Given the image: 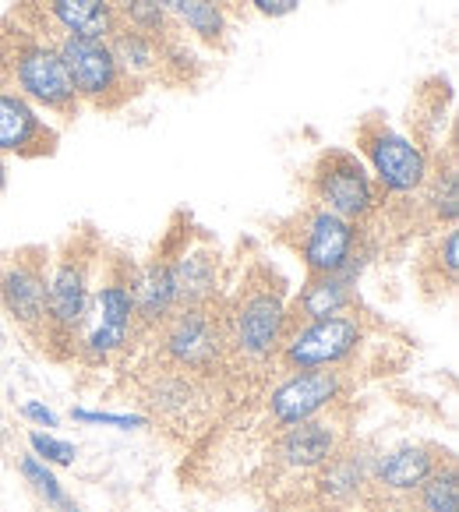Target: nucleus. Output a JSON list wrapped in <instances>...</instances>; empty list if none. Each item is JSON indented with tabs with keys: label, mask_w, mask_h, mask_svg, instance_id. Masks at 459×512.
I'll use <instances>...</instances> for the list:
<instances>
[{
	"label": "nucleus",
	"mask_w": 459,
	"mask_h": 512,
	"mask_svg": "<svg viewBox=\"0 0 459 512\" xmlns=\"http://www.w3.org/2000/svg\"><path fill=\"white\" fill-rule=\"evenodd\" d=\"M99 255H103L99 237L92 230H78L68 237L53 265L50 287H46V322L39 336V350L53 361H71L78 354L85 318L92 308V269Z\"/></svg>",
	"instance_id": "obj_1"
},
{
	"label": "nucleus",
	"mask_w": 459,
	"mask_h": 512,
	"mask_svg": "<svg viewBox=\"0 0 459 512\" xmlns=\"http://www.w3.org/2000/svg\"><path fill=\"white\" fill-rule=\"evenodd\" d=\"M223 311L234 361H276L286 329V279L269 262H255L244 272L237 294L223 301Z\"/></svg>",
	"instance_id": "obj_2"
},
{
	"label": "nucleus",
	"mask_w": 459,
	"mask_h": 512,
	"mask_svg": "<svg viewBox=\"0 0 459 512\" xmlns=\"http://www.w3.org/2000/svg\"><path fill=\"white\" fill-rule=\"evenodd\" d=\"M0 89L22 92L29 103L46 106L64 121H75L82 110L53 43L25 25H0Z\"/></svg>",
	"instance_id": "obj_3"
},
{
	"label": "nucleus",
	"mask_w": 459,
	"mask_h": 512,
	"mask_svg": "<svg viewBox=\"0 0 459 512\" xmlns=\"http://www.w3.org/2000/svg\"><path fill=\"white\" fill-rule=\"evenodd\" d=\"M159 354L163 361L191 371L202 382L234 368L230 354V332H226L223 297L195 308H174L170 318L159 325Z\"/></svg>",
	"instance_id": "obj_4"
},
{
	"label": "nucleus",
	"mask_w": 459,
	"mask_h": 512,
	"mask_svg": "<svg viewBox=\"0 0 459 512\" xmlns=\"http://www.w3.org/2000/svg\"><path fill=\"white\" fill-rule=\"evenodd\" d=\"M279 241L301 258L308 276H325V272L347 269L350 262H368L371 258V248L364 244V230L318 209V205L286 219L283 230H279Z\"/></svg>",
	"instance_id": "obj_5"
},
{
	"label": "nucleus",
	"mask_w": 459,
	"mask_h": 512,
	"mask_svg": "<svg viewBox=\"0 0 459 512\" xmlns=\"http://www.w3.org/2000/svg\"><path fill=\"white\" fill-rule=\"evenodd\" d=\"M53 50L61 57L64 71L71 78V89L82 103L96 106V110H121L124 103L138 96L142 85L117 64L110 43L92 36H71L61 32L53 39Z\"/></svg>",
	"instance_id": "obj_6"
},
{
	"label": "nucleus",
	"mask_w": 459,
	"mask_h": 512,
	"mask_svg": "<svg viewBox=\"0 0 459 512\" xmlns=\"http://www.w3.org/2000/svg\"><path fill=\"white\" fill-rule=\"evenodd\" d=\"M311 198L318 209L361 226L382 209L385 191L350 149H325L311 170Z\"/></svg>",
	"instance_id": "obj_7"
},
{
	"label": "nucleus",
	"mask_w": 459,
	"mask_h": 512,
	"mask_svg": "<svg viewBox=\"0 0 459 512\" xmlns=\"http://www.w3.org/2000/svg\"><path fill=\"white\" fill-rule=\"evenodd\" d=\"M135 336V265L113 258L103 287L96 294V325L82 336L78 354L85 364H106Z\"/></svg>",
	"instance_id": "obj_8"
},
{
	"label": "nucleus",
	"mask_w": 459,
	"mask_h": 512,
	"mask_svg": "<svg viewBox=\"0 0 459 512\" xmlns=\"http://www.w3.org/2000/svg\"><path fill=\"white\" fill-rule=\"evenodd\" d=\"M357 149L364 152V159L375 170V184L385 191V195H414V191L424 188L428 181V156L421 152V145H414L410 138H403L396 128L378 117V113H368L361 124H357Z\"/></svg>",
	"instance_id": "obj_9"
},
{
	"label": "nucleus",
	"mask_w": 459,
	"mask_h": 512,
	"mask_svg": "<svg viewBox=\"0 0 459 512\" xmlns=\"http://www.w3.org/2000/svg\"><path fill=\"white\" fill-rule=\"evenodd\" d=\"M364 325L354 311L343 315L315 318L286 332L276 350V364L283 371H308V368H339L343 361L361 350Z\"/></svg>",
	"instance_id": "obj_10"
},
{
	"label": "nucleus",
	"mask_w": 459,
	"mask_h": 512,
	"mask_svg": "<svg viewBox=\"0 0 459 512\" xmlns=\"http://www.w3.org/2000/svg\"><path fill=\"white\" fill-rule=\"evenodd\" d=\"M46 287H50V251L25 244L0 255V308L22 332L39 343L46 322Z\"/></svg>",
	"instance_id": "obj_11"
},
{
	"label": "nucleus",
	"mask_w": 459,
	"mask_h": 512,
	"mask_svg": "<svg viewBox=\"0 0 459 512\" xmlns=\"http://www.w3.org/2000/svg\"><path fill=\"white\" fill-rule=\"evenodd\" d=\"M347 392V378L339 368L286 371V378L269 392V417L279 431L318 417L325 407Z\"/></svg>",
	"instance_id": "obj_12"
},
{
	"label": "nucleus",
	"mask_w": 459,
	"mask_h": 512,
	"mask_svg": "<svg viewBox=\"0 0 459 512\" xmlns=\"http://www.w3.org/2000/svg\"><path fill=\"white\" fill-rule=\"evenodd\" d=\"M361 262H350L347 269L339 272H325V276H308L304 279L301 294L286 304V332H294L297 325L315 322V318H329V315H343V311H354L357 304V279H361Z\"/></svg>",
	"instance_id": "obj_13"
},
{
	"label": "nucleus",
	"mask_w": 459,
	"mask_h": 512,
	"mask_svg": "<svg viewBox=\"0 0 459 512\" xmlns=\"http://www.w3.org/2000/svg\"><path fill=\"white\" fill-rule=\"evenodd\" d=\"M219 283H223L219 251L209 248V244H191V230H177V241H174L177 308H195V304L219 301Z\"/></svg>",
	"instance_id": "obj_14"
},
{
	"label": "nucleus",
	"mask_w": 459,
	"mask_h": 512,
	"mask_svg": "<svg viewBox=\"0 0 459 512\" xmlns=\"http://www.w3.org/2000/svg\"><path fill=\"white\" fill-rule=\"evenodd\" d=\"M0 152L22 159H43L57 152V131L15 89H0Z\"/></svg>",
	"instance_id": "obj_15"
},
{
	"label": "nucleus",
	"mask_w": 459,
	"mask_h": 512,
	"mask_svg": "<svg viewBox=\"0 0 459 512\" xmlns=\"http://www.w3.org/2000/svg\"><path fill=\"white\" fill-rule=\"evenodd\" d=\"M445 452L438 445H403V449H392L389 456L371 467V484L382 491H417L438 467H442ZM452 460V456H449Z\"/></svg>",
	"instance_id": "obj_16"
},
{
	"label": "nucleus",
	"mask_w": 459,
	"mask_h": 512,
	"mask_svg": "<svg viewBox=\"0 0 459 512\" xmlns=\"http://www.w3.org/2000/svg\"><path fill=\"white\" fill-rule=\"evenodd\" d=\"M339 452V431L322 417H311L294 428H283L276 438V456L290 470H318Z\"/></svg>",
	"instance_id": "obj_17"
},
{
	"label": "nucleus",
	"mask_w": 459,
	"mask_h": 512,
	"mask_svg": "<svg viewBox=\"0 0 459 512\" xmlns=\"http://www.w3.org/2000/svg\"><path fill=\"white\" fill-rule=\"evenodd\" d=\"M198 396H202V378L170 361H163V371L145 382V403L166 421H188L198 410Z\"/></svg>",
	"instance_id": "obj_18"
},
{
	"label": "nucleus",
	"mask_w": 459,
	"mask_h": 512,
	"mask_svg": "<svg viewBox=\"0 0 459 512\" xmlns=\"http://www.w3.org/2000/svg\"><path fill=\"white\" fill-rule=\"evenodd\" d=\"M39 8L50 15V22L71 36L110 39L121 29V15L113 0H39Z\"/></svg>",
	"instance_id": "obj_19"
},
{
	"label": "nucleus",
	"mask_w": 459,
	"mask_h": 512,
	"mask_svg": "<svg viewBox=\"0 0 459 512\" xmlns=\"http://www.w3.org/2000/svg\"><path fill=\"white\" fill-rule=\"evenodd\" d=\"M110 50L113 57H117V64H121L124 71H128L131 78H135L138 85H145L149 78H159L166 71L163 64V43H156L152 36H145V32L131 29V25L121 22V29L113 32L110 39Z\"/></svg>",
	"instance_id": "obj_20"
},
{
	"label": "nucleus",
	"mask_w": 459,
	"mask_h": 512,
	"mask_svg": "<svg viewBox=\"0 0 459 512\" xmlns=\"http://www.w3.org/2000/svg\"><path fill=\"white\" fill-rule=\"evenodd\" d=\"M424 205L431 212V223L456 226L459 216V174H456V149H445V159H438L435 170H428L424 181Z\"/></svg>",
	"instance_id": "obj_21"
},
{
	"label": "nucleus",
	"mask_w": 459,
	"mask_h": 512,
	"mask_svg": "<svg viewBox=\"0 0 459 512\" xmlns=\"http://www.w3.org/2000/svg\"><path fill=\"white\" fill-rule=\"evenodd\" d=\"M159 4L177 25L191 29L202 43L216 46V50L226 46V15L219 8V0H159Z\"/></svg>",
	"instance_id": "obj_22"
},
{
	"label": "nucleus",
	"mask_w": 459,
	"mask_h": 512,
	"mask_svg": "<svg viewBox=\"0 0 459 512\" xmlns=\"http://www.w3.org/2000/svg\"><path fill=\"white\" fill-rule=\"evenodd\" d=\"M318 470H322V474H318V491H322V498H329V502H336V505L354 502L371 484L368 463L357 460V456H343V452H336V456L325 460Z\"/></svg>",
	"instance_id": "obj_23"
},
{
	"label": "nucleus",
	"mask_w": 459,
	"mask_h": 512,
	"mask_svg": "<svg viewBox=\"0 0 459 512\" xmlns=\"http://www.w3.org/2000/svg\"><path fill=\"white\" fill-rule=\"evenodd\" d=\"M459 234L456 226H449L445 230V237H435V244H431L428 251H424L421 262H431V269H435V276L424 283V290H435V294H452V287H456V272H459Z\"/></svg>",
	"instance_id": "obj_24"
},
{
	"label": "nucleus",
	"mask_w": 459,
	"mask_h": 512,
	"mask_svg": "<svg viewBox=\"0 0 459 512\" xmlns=\"http://www.w3.org/2000/svg\"><path fill=\"white\" fill-rule=\"evenodd\" d=\"M421 512H459V474L456 460H445L428 481L417 488Z\"/></svg>",
	"instance_id": "obj_25"
},
{
	"label": "nucleus",
	"mask_w": 459,
	"mask_h": 512,
	"mask_svg": "<svg viewBox=\"0 0 459 512\" xmlns=\"http://www.w3.org/2000/svg\"><path fill=\"white\" fill-rule=\"evenodd\" d=\"M18 470H22L25 481H29L32 488L46 498V505H53V509H68V505H71L68 491L61 488V481L50 474V467H46L43 460H36V456H25V460L18 463Z\"/></svg>",
	"instance_id": "obj_26"
},
{
	"label": "nucleus",
	"mask_w": 459,
	"mask_h": 512,
	"mask_svg": "<svg viewBox=\"0 0 459 512\" xmlns=\"http://www.w3.org/2000/svg\"><path fill=\"white\" fill-rule=\"evenodd\" d=\"M29 442H32V449H36V456H39V460H43V463H57V467H71V463H75V456H78L75 445L64 442V438L46 435V431H32Z\"/></svg>",
	"instance_id": "obj_27"
},
{
	"label": "nucleus",
	"mask_w": 459,
	"mask_h": 512,
	"mask_svg": "<svg viewBox=\"0 0 459 512\" xmlns=\"http://www.w3.org/2000/svg\"><path fill=\"white\" fill-rule=\"evenodd\" d=\"M71 417L82 424H106V428H145V417L142 414H106V410H71Z\"/></svg>",
	"instance_id": "obj_28"
},
{
	"label": "nucleus",
	"mask_w": 459,
	"mask_h": 512,
	"mask_svg": "<svg viewBox=\"0 0 459 512\" xmlns=\"http://www.w3.org/2000/svg\"><path fill=\"white\" fill-rule=\"evenodd\" d=\"M248 4L265 18H286L301 8V0H248Z\"/></svg>",
	"instance_id": "obj_29"
},
{
	"label": "nucleus",
	"mask_w": 459,
	"mask_h": 512,
	"mask_svg": "<svg viewBox=\"0 0 459 512\" xmlns=\"http://www.w3.org/2000/svg\"><path fill=\"white\" fill-rule=\"evenodd\" d=\"M22 414L29 417V421H36L39 428H57V414H53V410H46L43 403H25Z\"/></svg>",
	"instance_id": "obj_30"
},
{
	"label": "nucleus",
	"mask_w": 459,
	"mask_h": 512,
	"mask_svg": "<svg viewBox=\"0 0 459 512\" xmlns=\"http://www.w3.org/2000/svg\"><path fill=\"white\" fill-rule=\"evenodd\" d=\"M4 188H8V166H4V159H0V195H4Z\"/></svg>",
	"instance_id": "obj_31"
}]
</instances>
